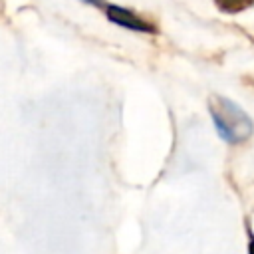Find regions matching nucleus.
<instances>
[{"instance_id":"f257e3e1","label":"nucleus","mask_w":254,"mask_h":254,"mask_svg":"<svg viewBox=\"0 0 254 254\" xmlns=\"http://www.w3.org/2000/svg\"><path fill=\"white\" fill-rule=\"evenodd\" d=\"M210 115L218 135L226 143H240L252 135V119L240 105L226 97H214L210 105Z\"/></svg>"},{"instance_id":"f03ea898","label":"nucleus","mask_w":254,"mask_h":254,"mask_svg":"<svg viewBox=\"0 0 254 254\" xmlns=\"http://www.w3.org/2000/svg\"><path fill=\"white\" fill-rule=\"evenodd\" d=\"M109 20H113V22H117V24H121V26H127V28H131V30H151L145 22H141L135 14H131V12H127V10H123V8H117V6H111L109 8Z\"/></svg>"}]
</instances>
